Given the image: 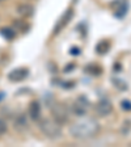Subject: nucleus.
Returning <instances> with one entry per match:
<instances>
[{
  "instance_id": "14",
  "label": "nucleus",
  "mask_w": 131,
  "mask_h": 147,
  "mask_svg": "<svg viewBox=\"0 0 131 147\" xmlns=\"http://www.w3.org/2000/svg\"><path fill=\"white\" fill-rule=\"evenodd\" d=\"M84 71H85L87 74H91V75L98 76V75H101L102 68H101L100 66H97V64H89V66H87V67L84 68Z\"/></svg>"
},
{
  "instance_id": "3",
  "label": "nucleus",
  "mask_w": 131,
  "mask_h": 147,
  "mask_svg": "<svg viewBox=\"0 0 131 147\" xmlns=\"http://www.w3.org/2000/svg\"><path fill=\"white\" fill-rule=\"evenodd\" d=\"M50 108H51L52 118H54L56 122H59L60 125H64V123L68 121V114L70 113H68V108L66 107V105L56 102V104H54V105H50Z\"/></svg>"
},
{
  "instance_id": "13",
  "label": "nucleus",
  "mask_w": 131,
  "mask_h": 147,
  "mask_svg": "<svg viewBox=\"0 0 131 147\" xmlns=\"http://www.w3.org/2000/svg\"><path fill=\"white\" fill-rule=\"evenodd\" d=\"M0 34H1L5 40L12 41V40H15V37H16V30L12 29V28H1V29H0Z\"/></svg>"
},
{
  "instance_id": "8",
  "label": "nucleus",
  "mask_w": 131,
  "mask_h": 147,
  "mask_svg": "<svg viewBox=\"0 0 131 147\" xmlns=\"http://www.w3.org/2000/svg\"><path fill=\"white\" fill-rule=\"evenodd\" d=\"M28 114H29V117H30L33 121L40 119V117H41V104H40V101H37V100L30 101L29 108H28Z\"/></svg>"
},
{
  "instance_id": "15",
  "label": "nucleus",
  "mask_w": 131,
  "mask_h": 147,
  "mask_svg": "<svg viewBox=\"0 0 131 147\" xmlns=\"http://www.w3.org/2000/svg\"><path fill=\"white\" fill-rule=\"evenodd\" d=\"M130 131H131V119H126L122 123V126H121V133L123 135H127Z\"/></svg>"
},
{
  "instance_id": "18",
  "label": "nucleus",
  "mask_w": 131,
  "mask_h": 147,
  "mask_svg": "<svg viewBox=\"0 0 131 147\" xmlns=\"http://www.w3.org/2000/svg\"><path fill=\"white\" fill-rule=\"evenodd\" d=\"M7 122L4 121V119L0 118V135H3L4 133H7Z\"/></svg>"
},
{
  "instance_id": "22",
  "label": "nucleus",
  "mask_w": 131,
  "mask_h": 147,
  "mask_svg": "<svg viewBox=\"0 0 131 147\" xmlns=\"http://www.w3.org/2000/svg\"><path fill=\"white\" fill-rule=\"evenodd\" d=\"M3 1H5V0H0V3H3Z\"/></svg>"
},
{
  "instance_id": "10",
  "label": "nucleus",
  "mask_w": 131,
  "mask_h": 147,
  "mask_svg": "<svg viewBox=\"0 0 131 147\" xmlns=\"http://www.w3.org/2000/svg\"><path fill=\"white\" fill-rule=\"evenodd\" d=\"M110 41L109 40H101L100 42L96 45V53L100 55H105L110 50Z\"/></svg>"
},
{
  "instance_id": "11",
  "label": "nucleus",
  "mask_w": 131,
  "mask_h": 147,
  "mask_svg": "<svg viewBox=\"0 0 131 147\" xmlns=\"http://www.w3.org/2000/svg\"><path fill=\"white\" fill-rule=\"evenodd\" d=\"M15 129H17V130H20V131H22V130H25V129H28V121L26 118H25L22 114H20V116L17 117V118L15 119Z\"/></svg>"
},
{
  "instance_id": "2",
  "label": "nucleus",
  "mask_w": 131,
  "mask_h": 147,
  "mask_svg": "<svg viewBox=\"0 0 131 147\" xmlns=\"http://www.w3.org/2000/svg\"><path fill=\"white\" fill-rule=\"evenodd\" d=\"M40 130L42 131V134L45 137H47L49 139H59L63 134V129L59 122H56L54 118H43L40 122Z\"/></svg>"
},
{
  "instance_id": "12",
  "label": "nucleus",
  "mask_w": 131,
  "mask_h": 147,
  "mask_svg": "<svg viewBox=\"0 0 131 147\" xmlns=\"http://www.w3.org/2000/svg\"><path fill=\"white\" fill-rule=\"evenodd\" d=\"M127 8H128V3H127V1H123V3L121 1V4H119V5L116 8L114 16H116V17H118V18L123 17V16L127 13Z\"/></svg>"
},
{
  "instance_id": "20",
  "label": "nucleus",
  "mask_w": 131,
  "mask_h": 147,
  "mask_svg": "<svg viewBox=\"0 0 131 147\" xmlns=\"http://www.w3.org/2000/svg\"><path fill=\"white\" fill-rule=\"evenodd\" d=\"M73 67H75L73 64H71V66H66V68H64V72H68V71H71Z\"/></svg>"
},
{
  "instance_id": "19",
  "label": "nucleus",
  "mask_w": 131,
  "mask_h": 147,
  "mask_svg": "<svg viewBox=\"0 0 131 147\" xmlns=\"http://www.w3.org/2000/svg\"><path fill=\"white\" fill-rule=\"evenodd\" d=\"M70 54H71V55H75V57H76V55H80V54H81V50H80V47L72 46V47H71V50H70Z\"/></svg>"
},
{
  "instance_id": "1",
  "label": "nucleus",
  "mask_w": 131,
  "mask_h": 147,
  "mask_svg": "<svg viewBox=\"0 0 131 147\" xmlns=\"http://www.w3.org/2000/svg\"><path fill=\"white\" fill-rule=\"evenodd\" d=\"M98 131H100V123L93 117H83L70 126V134L79 141L95 138Z\"/></svg>"
},
{
  "instance_id": "9",
  "label": "nucleus",
  "mask_w": 131,
  "mask_h": 147,
  "mask_svg": "<svg viewBox=\"0 0 131 147\" xmlns=\"http://www.w3.org/2000/svg\"><path fill=\"white\" fill-rule=\"evenodd\" d=\"M17 13L21 16V17H25V18L32 17V16L34 15V7L28 3L20 4V5L17 7Z\"/></svg>"
},
{
  "instance_id": "5",
  "label": "nucleus",
  "mask_w": 131,
  "mask_h": 147,
  "mask_svg": "<svg viewBox=\"0 0 131 147\" xmlns=\"http://www.w3.org/2000/svg\"><path fill=\"white\" fill-rule=\"evenodd\" d=\"M89 107H91V101L85 97V96H79L76 100L73 101L72 104V112L75 116L83 117L84 114H87Z\"/></svg>"
},
{
  "instance_id": "21",
  "label": "nucleus",
  "mask_w": 131,
  "mask_h": 147,
  "mask_svg": "<svg viewBox=\"0 0 131 147\" xmlns=\"http://www.w3.org/2000/svg\"><path fill=\"white\" fill-rule=\"evenodd\" d=\"M4 97H5V93H4V92H0V101L3 100Z\"/></svg>"
},
{
  "instance_id": "7",
  "label": "nucleus",
  "mask_w": 131,
  "mask_h": 147,
  "mask_svg": "<svg viewBox=\"0 0 131 147\" xmlns=\"http://www.w3.org/2000/svg\"><path fill=\"white\" fill-rule=\"evenodd\" d=\"M28 76H29V68H26V67L15 68V70H12L8 74V79L13 83L22 82V80H25Z\"/></svg>"
},
{
  "instance_id": "6",
  "label": "nucleus",
  "mask_w": 131,
  "mask_h": 147,
  "mask_svg": "<svg viewBox=\"0 0 131 147\" xmlns=\"http://www.w3.org/2000/svg\"><path fill=\"white\" fill-rule=\"evenodd\" d=\"M113 110V104L112 101L107 100V98H102L95 105V113L97 114L98 117H106L112 113Z\"/></svg>"
},
{
  "instance_id": "17",
  "label": "nucleus",
  "mask_w": 131,
  "mask_h": 147,
  "mask_svg": "<svg viewBox=\"0 0 131 147\" xmlns=\"http://www.w3.org/2000/svg\"><path fill=\"white\" fill-rule=\"evenodd\" d=\"M113 82H114V86H116L117 88H119V89H126V88H127V86H126V84H123L122 80H119V79H113Z\"/></svg>"
},
{
  "instance_id": "16",
  "label": "nucleus",
  "mask_w": 131,
  "mask_h": 147,
  "mask_svg": "<svg viewBox=\"0 0 131 147\" xmlns=\"http://www.w3.org/2000/svg\"><path fill=\"white\" fill-rule=\"evenodd\" d=\"M121 108H122L123 110H126V112L131 110V101L130 100H122L121 101Z\"/></svg>"
},
{
  "instance_id": "4",
  "label": "nucleus",
  "mask_w": 131,
  "mask_h": 147,
  "mask_svg": "<svg viewBox=\"0 0 131 147\" xmlns=\"http://www.w3.org/2000/svg\"><path fill=\"white\" fill-rule=\"evenodd\" d=\"M73 15H75V12H73L72 8H68L66 9L63 13H62V16L58 18V21H56V24H55L54 29H52V34L54 36H56V34H59L62 30H63L64 28L67 26L68 24L71 22V20L73 18Z\"/></svg>"
}]
</instances>
